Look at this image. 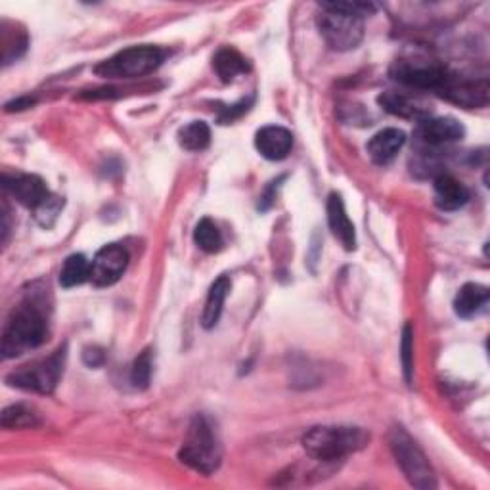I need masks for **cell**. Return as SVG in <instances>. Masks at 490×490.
I'll use <instances>...</instances> for the list:
<instances>
[{
  "label": "cell",
  "instance_id": "22",
  "mask_svg": "<svg viewBox=\"0 0 490 490\" xmlns=\"http://www.w3.org/2000/svg\"><path fill=\"white\" fill-rule=\"evenodd\" d=\"M86 280H90V263L86 257L81 255V253L67 257L60 270V284L69 289L85 284Z\"/></svg>",
  "mask_w": 490,
  "mask_h": 490
},
{
  "label": "cell",
  "instance_id": "28",
  "mask_svg": "<svg viewBox=\"0 0 490 490\" xmlns=\"http://www.w3.org/2000/svg\"><path fill=\"white\" fill-rule=\"evenodd\" d=\"M251 102H253V96H251L249 100H242V102H238V104L225 107V110H223L221 115H219V121H221L223 125H226V123H232L234 119H238L240 115H244V114L249 110Z\"/></svg>",
  "mask_w": 490,
  "mask_h": 490
},
{
  "label": "cell",
  "instance_id": "9",
  "mask_svg": "<svg viewBox=\"0 0 490 490\" xmlns=\"http://www.w3.org/2000/svg\"><path fill=\"white\" fill-rule=\"evenodd\" d=\"M129 265V251L123 245H104L90 263V280L96 287H110L123 276Z\"/></svg>",
  "mask_w": 490,
  "mask_h": 490
},
{
  "label": "cell",
  "instance_id": "20",
  "mask_svg": "<svg viewBox=\"0 0 490 490\" xmlns=\"http://www.w3.org/2000/svg\"><path fill=\"white\" fill-rule=\"evenodd\" d=\"M488 301V289L481 284H465L454 299V311L462 318L475 316Z\"/></svg>",
  "mask_w": 490,
  "mask_h": 490
},
{
  "label": "cell",
  "instance_id": "30",
  "mask_svg": "<svg viewBox=\"0 0 490 490\" xmlns=\"http://www.w3.org/2000/svg\"><path fill=\"white\" fill-rule=\"evenodd\" d=\"M104 351L98 349V347H93V349H85L83 353V360H85V365L90 366V368H98L104 365Z\"/></svg>",
  "mask_w": 490,
  "mask_h": 490
},
{
  "label": "cell",
  "instance_id": "2",
  "mask_svg": "<svg viewBox=\"0 0 490 490\" xmlns=\"http://www.w3.org/2000/svg\"><path fill=\"white\" fill-rule=\"evenodd\" d=\"M370 443V435L351 425H318L303 435V448L318 462H337Z\"/></svg>",
  "mask_w": 490,
  "mask_h": 490
},
{
  "label": "cell",
  "instance_id": "29",
  "mask_svg": "<svg viewBox=\"0 0 490 490\" xmlns=\"http://www.w3.org/2000/svg\"><path fill=\"white\" fill-rule=\"evenodd\" d=\"M282 180V178H280ZM280 180H275V183H270V186L265 190V194L259 197V209L261 211H266L270 209V205L275 204V199H276V190L280 186Z\"/></svg>",
  "mask_w": 490,
  "mask_h": 490
},
{
  "label": "cell",
  "instance_id": "17",
  "mask_svg": "<svg viewBox=\"0 0 490 490\" xmlns=\"http://www.w3.org/2000/svg\"><path fill=\"white\" fill-rule=\"evenodd\" d=\"M406 142V135L398 129H384L379 131L370 142H368V155L375 163V165H387L391 163L396 154L403 150Z\"/></svg>",
  "mask_w": 490,
  "mask_h": 490
},
{
  "label": "cell",
  "instance_id": "15",
  "mask_svg": "<svg viewBox=\"0 0 490 490\" xmlns=\"http://www.w3.org/2000/svg\"><path fill=\"white\" fill-rule=\"evenodd\" d=\"M433 195L435 204L443 211H456L464 207L469 199V190L460 183L458 178L452 175H437L433 185Z\"/></svg>",
  "mask_w": 490,
  "mask_h": 490
},
{
  "label": "cell",
  "instance_id": "25",
  "mask_svg": "<svg viewBox=\"0 0 490 490\" xmlns=\"http://www.w3.org/2000/svg\"><path fill=\"white\" fill-rule=\"evenodd\" d=\"M150 379H152V351L150 349H144L133 365V370H131V384L136 387V389H146L150 385Z\"/></svg>",
  "mask_w": 490,
  "mask_h": 490
},
{
  "label": "cell",
  "instance_id": "6",
  "mask_svg": "<svg viewBox=\"0 0 490 490\" xmlns=\"http://www.w3.org/2000/svg\"><path fill=\"white\" fill-rule=\"evenodd\" d=\"M65 358H67V345H64L58 351H54L48 358L37 360L29 366L12 372L6 377V384L24 391L48 395L58 385V381L64 374Z\"/></svg>",
  "mask_w": 490,
  "mask_h": 490
},
{
  "label": "cell",
  "instance_id": "18",
  "mask_svg": "<svg viewBox=\"0 0 490 490\" xmlns=\"http://www.w3.org/2000/svg\"><path fill=\"white\" fill-rule=\"evenodd\" d=\"M230 287H232V284H230L228 276H219L213 282L209 294H207L205 306H204V315H202V325L205 330H211V328H215L216 324H219L225 301L230 294Z\"/></svg>",
  "mask_w": 490,
  "mask_h": 490
},
{
  "label": "cell",
  "instance_id": "7",
  "mask_svg": "<svg viewBox=\"0 0 490 490\" xmlns=\"http://www.w3.org/2000/svg\"><path fill=\"white\" fill-rule=\"evenodd\" d=\"M320 6L318 29L330 48L345 52L356 48L365 39V20L339 10Z\"/></svg>",
  "mask_w": 490,
  "mask_h": 490
},
{
  "label": "cell",
  "instance_id": "21",
  "mask_svg": "<svg viewBox=\"0 0 490 490\" xmlns=\"http://www.w3.org/2000/svg\"><path fill=\"white\" fill-rule=\"evenodd\" d=\"M178 144L188 152H202L211 144V129L204 121H192L178 131Z\"/></svg>",
  "mask_w": 490,
  "mask_h": 490
},
{
  "label": "cell",
  "instance_id": "10",
  "mask_svg": "<svg viewBox=\"0 0 490 490\" xmlns=\"http://www.w3.org/2000/svg\"><path fill=\"white\" fill-rule=\"evenodd\" d=\"M3 186L17 204L33 211L50 197L45 180L37 175H27V173L5 175Z\"/></svg>",
  "mask_w": 490,
  "mask_h": 490
},
{
  "label": "cell",
  "instance_id": "27",
  "mask_svg": "<svg viewBox=\"0 0 490 490\" xmlns=\"http://www.w3.org/2000/svg\"><path fill=\"white\" fill-rule=\"evenodd\" d=\"M403 368H405V377L406 384H412V374H414V334H412V325L406 324L405 332H403Z\"/></svg>",
  "mask_w": 490,
  "mask_h": 490
},
{
  "label": "cell",
  "instance_id": "1",
  "mask_svg": "<svg viewBox=\"0 0 490 490\" xmlns=\"http://www.w3.org/2000/svg\"><path fill=\"white\" fill-rule=\"evenodd\" d=\"M48 339V315L45 299L33 292L17 305L3 332V356L15 358L39 349Z\"/></svg>",
  "mask_w": 490,
  "mask_h": 490
},
{
  "label": "cell",
  "instance_id": "13",
  "mask_svg": "<svg viewBox=\"0 0 490 490\" xmlns=\"http://www.w3.org/2000/svg\"><path fill=\"white\" fill-rule=\"evenodd\" d=\"M377 104L391 115L403 117V119H414L420 123L424 119H429V114H431V105L424 98L406 95V93H395V90H387V93L379 95Z\"/></svg>",
  "mask_w": 490,
  "mask_h": 490
},
{
  "label": "cell",
  "instance_id": "19",
  "mask_svg": "<svg viewBox=\"0 0 490 490\" xmlns=\"http://www.w3.org/2000/svg\"><path fill=\"white\" fill-rule=\"evenodd\" d=\"M213 69L223 83H232L235 77L247 74L249 64L238 50L225 46L213 56Z\"/></svg>",
  "mask_w": 490,
  "mask_h": 490
},
{
  "label": "cell",
  "instance_id": "23",
  "mask_svg": "<svg viewBox=\"0 0 490 490\" xmlns=\"http://www.w3.org/2000/svg\"><path fill=\"white\" fill-rule=\"evenodd\" d=\"M194 242L205 253H216L223 247V234L211 219H202L194 230Z\"/></svg>",
  "mask_w": 490,
  "mask_h": 490
},
{
  "label": "cell",
  "instance_id": "16",
  "mask_svg": "<svg viewBox=\"0 0 490 490\" xmlns=\"http://www.w3.org/2000/svg\"><path fill=\"white\" fill-rule=\"evenodd\" d=\"M328 225L332 234L341 242V245L347 251L356 249V232L355 225L351 223L345 204L339 194H332L328 199Z\"/></svg>",
  "mask_w": 490,
  "mask_h": 490
},
{
  "label": "cell",
  "instance_id": "11",
  "mask_svg": "<svg viewBox=\"0 0 490 490\" xmlns=\"http://www.w3.org/2000/svg\"><path fill=\"white\" fill-rule=\"evenodd\" d=\"M465 135L464 125L452 117H435L424 119L415 129V138L427 148H439L445 144L462 140Z\"/></svg>",
  "mask_w": 490,
  "mask_h": 490
},
{
  "label": "cell",
  "instance_id": "24",
  "mask_svg": "<svg viewBox=\"0 0 490 490\" xmlns=\"http://www.w3.org/2000/svg\"><path fill=\"white\" fill-rule=\"evenodd\" d=\"M39 424H41V420H39L37 412L25 405H14L3 412V427L5 429H27V427L39 425Z\"/></svg>",
  "mask_w": 490,
  "mask_h": 490
},
{
  "label": "cell",
  "instance_id": "26",
  "mask_svg": "<svg viewBox=\"0 0 490 490\" xmlns=\"http://www.w3.org/2000/svg\"><path fill=\"white\" fill-rule=\"evenodd\" d=\"M64 207V202L58 197V195H52L46 199V202H43L37 209H35V219H37V223L45 228H50L54 225V221L58 219V215Z\"/></svg>",
  "mask_w": 490,
  "mask_h": 490
},
{
  "label": "cell",
  "instance_id": "12",
  "mask_svg": "<svg viewBox=\"0 0 490 490\" xmlns=\"http://www.w3.org/2000/svg\"><path fill=\"white\" fill-rule=\"evenodd\" d=\"M439 96L452 104L467 107V110H471V107H483L488 104V81H467L456 75L441 90Z\"/></svg>",
  "mask_w": 490,
  "mask_h": 490
},
{
  "label": "cell",
  "instance_id": "14",
  "mask_svg": "<svg viewBox=\"0 0 490 490\" xmlns=\"http://www.w3.org/2000/svg\"><path fill=\"white\" fill-rule=\"evenodd\" d=\"M255 148L265 159L282 161L294 148V135L278 125L263 126L255 135Z\"/></svg>",
  "mask_w": 490,
  "mask_h": 490
},
{
  "label": "cell",
  "instance_id": "5",
  "mask_svg": "<svg viewBox=\"0 0 490 490\" xmlns=\"http://www.w3.org/2000/svg\"><path fill=\"white\" fill-rule=\"evenodd\" d=\"M389 446L396 464L401 465L405 477L415 488H435L437 486V477L417 443L401 427L395 425L389 433Z\"/></svg>",
  "mask_w": 490,
  "mask_h": 490
},
{
  "label": "cell",
  "instance_id": "31",
  "mask_svg": "<svg viewBox=\"0 0 490 490\" xmlns=\"http://www.w3.org/2000/svg\"><path fill=\"white\" fill-rule=\"evenodd\" d=\"M33 104H35L33 98H17L6 104V112H20V110H25V107H31Z\"/></svg>",
  "mask_w": 490,
  "mask_h": 490
},
{
  "label": "cell",
  "instance_id": "4",
  "mask_svg": "<svg viewBox=\"0 0 490 490\" xmlns=\"http://www.w3.org/2000/svg\"><path fill=\"white\" fill-rule=\"evenodd\" d=\"M165 56L167 52L159 46H131L98 64L95 67V74L104 79H138L154 74Z\"/></svg>",
  "mask_w": 490,
  "mask_h": 490
},
{
  "label": "cell",
  "instance_id": "8",
  "mask_svg": "<svg viewBox=\"0 0 490 490\" xmlns=\"http://www.w3.org/2000/svg\"><path fill=\"white\" fill-rule=\"evenodd\" d=\"M391 75L408 88L433 90L435 95H441V90L456 77L448 67L429 60H396L391 67Z\"/></svg>",
  "mask_w": 490,
  "mask_h": 490
},
{
  "label": "cell",
  "instance_id": "3",
  "mask_svg": "<svg viewBox=\"0 0 490 490\" xmlns=\"http://www.w3.org/2000/svg\"><path fill=\"white\" fill-rule=\"evenodd\" d=\"M178 458L180 462L204 475H211L219 469L223 460V446L211 417H207L205 414L194 415L186 439L183 446H180Z\"/></svg>",
  "mask_w": 490,
  "mask_h": 490
}]
</instances>
